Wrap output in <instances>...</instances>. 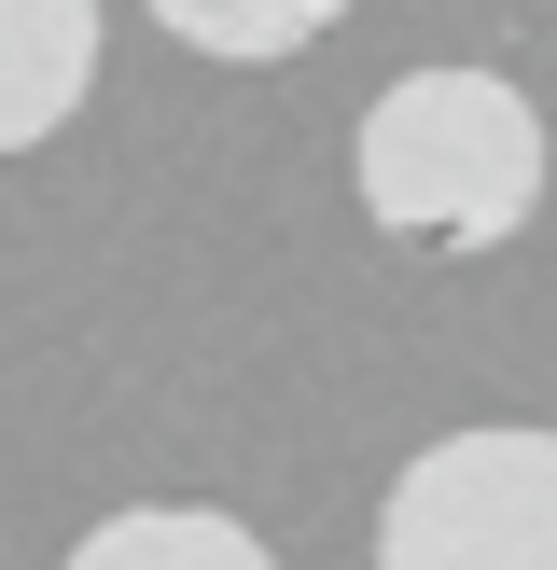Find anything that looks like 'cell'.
<instances>
[{
  "label": "cell",
  "instance_id": "5b68a950",
  "mask_svg": "<svg viewBox=\"0 0 557 570\" xmlns=\"http://www.w3.org/2000/svg\"><path fill=\"white\" fill-rule=\"evenodd\" d=\"M139 14H154L167 42L223 56V70H278V56H306L349 0H139Z\"/></svg>",
  "mask_w": 557,
  "mask_h": 570
},
{
  "label": "cell",
  "instance_id": "3957f363",
  "mask_svg": "<svg viewBox=\"0 0 557 570\" xmlns=\"http://www.w3.org/2000/svg\"><path fill=\"white\" fill-rule=\"evenodd\" d=\"M98 83V0H0V154H42Z\"/></svg>",
  "mask_w": 557,
  "mask_h": 570
},
{
  "label": "cell",
  "instance_id": "7a4b0ae2",
  "mask_svg": "<svg viewBox=\"0 0 557 570\" xmlns=\"http://www.w3.org/2000/svg\"><path fill=\"white\" fill-rule=\"evenodd\" d=\"M377 570H557V432L488 417L390 473Z\"/></svg>",
  "mask_w": 557,
  "mask_h": 570
},
{
  "label": "cell",
  "instance_id": "277c9868",
  "mask_svg": "<svg viewBox=\"0 0 557 570\" xmlns=\"http://www.w3.org/2000/svg\"><path fill=\"white\" fill-rule=\"evenodd\" d=\"M70 570H278V557L209 501H126V515H98L70 543Z\"/></svg>",
  "mask_w": 557,
  "mask_h": 570
},
{
  "label": "cell",
  "instance_id": "6da1fadb",
  "mask_svg": "<svg viewBox=\"0 0 557 570\" xmlns=\"http://www.w3.org/2000/svg\"><path fill=\"white\" fill-rule=\"evenodd\" d=\"M349 195L390 250L473 265V250L529 237V209H544V111L516 70H473V56L404 70L349 126Z\"/></svg>",
  "mask_w": 557,
  "mask_h": 570
}]
</instances>
